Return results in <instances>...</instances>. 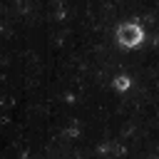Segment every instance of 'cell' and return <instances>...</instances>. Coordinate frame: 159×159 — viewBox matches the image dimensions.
Returning a JSON list of instances; mask_svg holds the SVG:
<instances>
[{"instance_id": "1", "label": "cell", "mask_w": 159, "mask_h": 159, "mask_svg": "<svg viewBox=\"0 0 159 159\" xmlns=\"http://www.w3.org/2000/svg\"><path fill=\"white\" fill-rule=\"evenodd\" d=\"M142 37H144V30H142L137 22H124V25L117 27V40H119L122 45H127V47L139 45Z\"/></svg>"}, {"instance_id": "2", "label": "cell", "mask_w": 159, "mask_h": 159, "mask_svg": "<svg viewBox=\"0 0 159 159\" xmlns=\"http://www.w3.org/2000/svg\"><path fill=\"white\" fill-rule=\"evenodd\" d=\"M114 84H117L119 89H127V87H129V77H117V80H114Z\"/></svg>"}]
</instances>
